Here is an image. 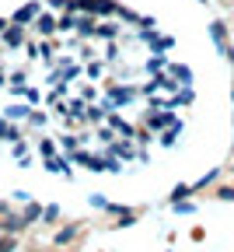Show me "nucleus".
Returning <instances> with one entry per match:
<instances>
[{
    "label": "nucleus",
    "instance_id": "1",
    "mask_svg": "<svg viewBox=\"0 0 234 252\" xmlns=\"http://www.w3.org/2000/svg\"><path fill=\"white\" fill-rule=\"evenodd\" d=\"M21 228H25V217H14L11 210L4 214V220H0V231H7V235H21Z\"/></svg>",
    "mask_w": 234,
    "mask_h": 252
},
{
    "label": "nucleus",
    "instance_id": "3",
    "mask_svg": "<svg viewBox=\"0 0 234 252\" xmlns=\"http://www.w3.org/2000/svg\"><path fill=\"white\" fill-rule=\"evenodd\" d=\"M14 249H18V235L4 231V235H0V252H14Z\"/></svg>",
    "mask_w": 234,
    "mask_h": 252
},
{
    "label": "nucleus",
    "instance_id": "4",
    "mask_svg": "<svg viewBox=\"0 0 234 252\" xmlns=\"http://www.w3.org/2000/svg\"><path fill=\"white\" fill-rule=\"evenodd\" d=\"M7 210H11V207H7V203H4V200H0V214H7Z\"/></svg>",
    "mask_w": 234,
    "mask_h": 252
},
{
    "label": "nucleus",
    "instance_id": "2",
    "mask_svg": "<svg viewBox=\"0 0 234 252\" xmlns=\"http://www.w3.org/2000/svg\"><path fill=\"white\" fill-rule=\"evenodd\" d=\"M77 238V228H63V231H56V238H53V245L59 249V245H70Z\"/></svg>",
    "mask_w": 234,
    "mask_h": 252
}]
</instances>
